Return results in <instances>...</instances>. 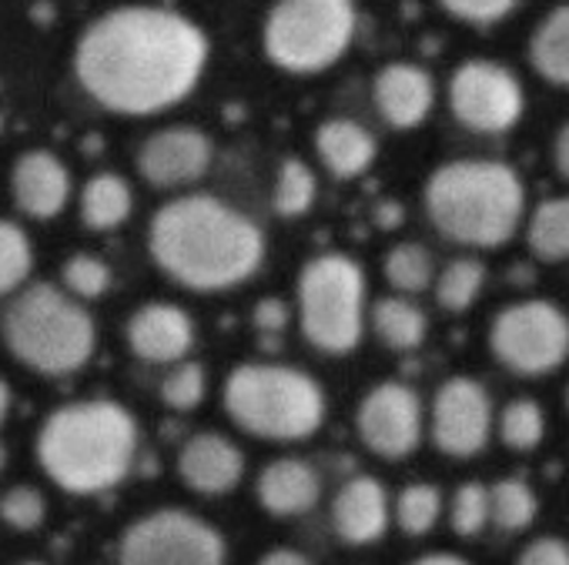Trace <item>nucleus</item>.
I'll list each match as a JSON object with an SVG mask.
<instances>
[{"mask_svg": "<svg viewBox=\"0 0 569 565\" xmlns=\"http://www.w3.org/2000/svg\"><path fill=\"white\" fill-rule=\"evenodd\" d=\"M208 68V34L184 14L124 4L94 18L74 48V78L114 114L148 118L181 104Z\"/></svg>", "mask_w": 569, "mask_h": 565, "instance_id": "nucleus-1", "label": "nucleus"}, {"mask_svg": "<svg viewBox=\"0 0 569 565\" xmlns=\"http://www.w3.org/2000/svg\"><path fill=\"white\" fill-rule=\"evenodd\" d=\"M148 254L181 289L228 292L261 268L264 234L214 194H181L154 211Z\"/></svg>", "mask_w": 569, "mask_h": 565, "instance_id": "nucleus-2", "label": "nucleus"}, {"mask_svg": "<svg viewBox=\"0 0 569 565\" xmlns=\"http://www.w3.org/2000/svg\"><path fill=\"white\" fill-rule=\"evenodd\" d=\"M138 442V422L121 402L81 398L44 418L34 438V458L61 492L88 498L128 478Z\"/></svg>", "mask_w": 569, "mask_h": 565, "instance_id": "nucleus-3", "label": "nucleus"}, {"mask_svg": "<svg viewBox=\"0 0 569 565\" xmlns=\"http://www.w3.org/2000/svg\"><path fill=\"white\" fill-rule=\"evenodd\" d=\"M422 201L442 238L469 248H499L522 221L526 184L502 161L466 158L436 168Z\"/></svg>", "mask_w": 569, "mask_h": 565, "instance_id": "nucleus-4", "label": "nucleus"}, {"mask_svg": "<svg viewBox=\"0 0 569 565\" xmlns=\"http://www.w3.org/2000/svg\"><path fill=\"white\" fill-rule=\"evenodd\" d=\"M8 352L38 375H74L98 349V325L71 292L58 285L24 289L4 312Z\"/></svg>", "mask_w": 569, "mask_h": 565, "instance_id": "nucleus-5", "label": "nucleus"}, {"mask_svg": "<svg viewBox=\"0 0 569 565\" xmlns=\"http://www.w3.org/2000/svg\"><path fill=\"white\" fill-rule=\"evenodd\" d=\"M221 402L241 432L268 442H306L326 422L322 385L292 365L251 362L231 369Z\"/></svg>", "mask_w": 569, "mask_h": 565, "instance_id": "nucleus-6", "label": "nucleus"}, {"mask_svg": "<svg viewBox=\"0 0 569 565\" xmlns=\"http://www.w3.org/2000/svg\"><path fill=\"white\" fill-rule=\"evenodd\" d=\"M356 28V0H274L261 24V48L281 71L322 74L352 48Z\"/></svg>", "mask_w": 569, "mask_h": 565, "instance_id": "nucleus-7", "label": "nucleus"}, {"mask_svg": "<svg viewBox=\"0 0 569 565\" xmlns=\"http://www.w3.org/2000/svg\"><path fill=\"white\" fill-rule=\"evenodd\" d=\"M302 335L326 355H346L366 332V271L349 254H319L299 274Z\"/></svg>", "mask_w": 569, "mask_h": 565, "instance_id": "nucleus-8", "label": "nucleus"}, {"mask_svg": "<svg viewBox=\"0 0 569 565\" xmlns=\"http://www.w3.org/2000/svg\"><path fill=\"white\" fill-rule=\"evenodd\" d=\"M489 349L516 375H549L569 359V315L546 299L516 302L496 315Z\"/></svg>", "mask_w": 569, "mask_h": 565, "instance_id": "nucleus-9", "label": "nucleus"}, {"mask_svg": "<svg viewBox=\"0 0 569 565\" xmlns=\"http://www.w3.org/2000/svg\"><path fill=\"white\" fill-rule=\"evenodd\" d=\"M224 555L221 532L184 508L148 512L118 542V565H224Z\"/></svg>", "mask_w": 569, "mask_h": 565, "instance_id": "nucleus-10", "label": "nucleus"}, {"mask_svg": "<svg viewBox=\"0 0 569 565\" xmlns=\"http://www.w3.org/2000/svg\"><path fill=\"white\" fill-rule=\"evenodd\" d=\"M449 111L476 134H506L522 121V81L499 61L472 58L449 78Z\"/></svg>", "mask_w": 569, "mask_h": 565, "instance_id": "nucleus-11", "label": "nucleus"}, {"mask_svg": "<svg viewBox=\"0 0 569 565\" xmlns=\"http://www.w3.org/2000/svg\"><path fill=\"white\" fill-rule=\"evenodd\" d=\"M356 428L366 448L376 452L379 458L389 462L406 458L422 442V428H426L422 398L402 382H382L359 402Z\"/></svg>", "mask_w": 569, "mask_h": 565, "instance_id": "nucleus-12", "label": "nucleus"}, {"mask_svg": "<svg viewBox=\"0 0 569 565\" xmlns=\"http://www.w3.org/2000/svg\"><path fill=\"white\" fill-rule=\"evenodd\" d=\"M492 435V398L466 375L442 382L432 402V442L449 458H472Z\"/></svg>", "mask_w": 569, "mask_h": 565, "instance_id": "nucleus-13", "label": "nucleus"}, {"mask_svg": "<svg viewBox=\"0 0 569 565\" xmlns=\"http://www.w3.org/2000/svg\"><path fill=\"white\" fill-rule=\"evenodd\" d=\"M214 161V144L204 131L174 124L144 138L138 148V174L151 188H184L208 174Z\"/></svg>", "mask_w": 569, "mask_h": 565, "instance_id": "nucleus-14", "label": "nucleus"}, {"mask_svg": "<svg viewBox=\"0 0 569 565\" xmlns=\"http://www.w3.org/2000/svg\"><path fill=\"white\" fill-rule=\"evenodd\" d=\"M11 198L21 214L34 221L58 218L71 201V171L68 164L44 148L24 151L11 168Z\"/></svg>", "mask_w": 569, "mask_h": 565, "instance_id": "nucleus-15", "label": "nucleus"}, {"mask_svg": "<svg viewBox=\"0 0 569 565\" xmlns=\"http://www.w3.org/2000/svg\"><path fill=\"white\" fill-rule=\"evenodd\" d=\"M128 349L151 365H174L184 362V355L194 349V319L168 302H148L141 305L128 325Z\"/></svg>", "mask_w": 569, "mask_h": 565, "instance_id": "nucleus-16", "label": "nucleus"}, {"mask_svg": "<svg viewBox=\"0 0 569 565\" xmlns=\"http://www.w3.org/2000/svg\"><path fill=\"white\" fill-rule=\"evenodd\" d=\"M372 101H376V108L389 128L412 131L429 118V111L436 104V81L426 68L409 64V61H396L376 74Z\"/></svg>", "mask_w": 569, "mask_h": 565, "instance_id": "nucleus-17", "label": "nucleus"}, {"mask_svg": "<svg viewBox=\"0 0 569 565\" xmlns=\"http://www.w3.org/2000/svg\"><path fill=\"white\" fill-rule=\"evenodd\" d=\"M178 475L198 495H228L244 475V455L231 438L198 432L178 452Z\"/></svg>", "mask_w": 569, "mask_h": 565, "instance_id": "nucleus-18", "label": "nucleus"}, {"mask_svg": "<svg viewBox=\"0 0 569 565\" xmlns=\"http://www.w3.org/2000/svg\"><path fill=\"white\" fill-rule=\"evenodd\" d=\"M392 505L386 485L372 475L349 478L332 502V525L346 545H372L386 535Z\"/></svg>", "mask_w": 569, "mask_h": 565, "instance_id": "nucleus-19", "label": "nucleus"}, {"mask_svg": "<svg viewBox=\"0 0 569 565\" xmlns=\"http://www.w3.org/2000/svg\"><path fill=\"white\" fill-rule=\"evenodd\" d=\"M258 502L274 518H292L306 515L322 498V478L319 472L302 458H278L261 468L258 475Z\"/></svg>", "mask_w": 569, "mask_h": 565, "instance_id": "nucleus-20", "label": "nucleus"}, {"mask_svg": "<svg viewBox=\"0 0 569 565\" xmlns=\"http://www.w3.org/2000/svg\"><path fill=\"white\" fill-rule=\"evenodd\" d=\"M316 154L332 178L352 181L372 168V161L379 154V141L372 138V131L366 124L349 121V118H332V121L319 124V131H316Z\"/></svg>", "mask_w": 569, "mask_h": 565, "instance_id": "nucleus-21", "label": "nucleus"}, {"mask_svg": "<svg viewBox=\"0 0 569 565\" xmlns=\"http://www.w3.org/2000/svg\"><path fill=\"white\" fill-rule=\"evenodd\" d=\"M529 64L542 81L569 88V4L552 8L536 24L529 38Z\"/></svg>", "mask_w": 569, "mask_h": 565, "instance_id": "nucleus-22", "label": "nucleus"}, {"mask_svg": "<svg viewBox=\"0 0 569 565\" xmlns=\"http://www.w3.org/2000/svg\"><path fill=\"white\" fill-rule=\"evenodd\" d=\"M134 211V191L121 174L101 171L81 188V221L88 231H114Z\"/></svg>", "mask_w": 569, "mask_h": 565, "instance_id": "nucleus-23", "label": "nucleus"}, {"mask_svg": "<svg viewBox=\"0 0 569 565\" xmlns=\"http://www.w3.org/2000/svg\"><path fill=\"white\" fill-rule=\"evenodd\" d=\"M372 329L392 352H416L426 342V312L409 302V295H386L372 309Z\"/></svg>", "mask_w": 569, "mask_h": 565, "instance_id": "nucleus-24", "label": "nucleus"}, {"mask_svg": "<svg viewBox=\"0 0 569 565\" xmlns=\"http://www.w3.org/2000/svg\"><path fill=\"white\" fill-rule=\"evenodd\" d=\"M526 241L539 261H569V198L542 201L529 214Z\"/></svg>", "mask_w": 569, "mask_h": 565, "instance_id": "nucleus-25", "label": "nucleus"}, {"mask_svg": "<svg viewBox=\"0 0 569 565\" xmlns=\"http://www.w3.org/2000/svg\"><path fill=\"white\" fill-rule=\"evenodd\" d=\"M486 289V268L476 258H456L436 274V302L439 309L459 315L476 305Z\"/></svg>", "mask_w": 569, "mask_h": 565, "instance_id": "nucleus-26", "label": "nucleus"}, {"mask_svg": "<svg viewBox=\"0 0 569 565\" xmlns=\"http://www.w3.org/2000/svg\"><path fill=\"white\" fill-rule=\"evenodd\" d=\"M386 281L399 292V295H419L432 285L436 278V261L432 254L426 251V244L419 241H402V244H392L389 254H386Z\"/></svg>", "mask_w": 569, "mask_h": 565, "instance_id": "nucleus-27", "label": "nucleus"}, {"mask_svg": "<svg viewBox=\"0 0 569 565\" xmlns=\"http://www.w3.org/2000/svg\"><path fill=\"white\" fill-rule=\"evenodd\" d=\"M319 198V178L316 171L299 161V158H289L281 161L278 174H274V191H271V201H274V211L281 218H302Z\"/></svg>", "mask_w": 569, "mask_h": 565, "instance_id": "nucleus-28", "label": "nucleus"}, {"mask_svg": "<svg viewBox=\"0 0 569 565\" xmlns=\"http://www.w3.org/2000/svg\"><path fill=\"white\" fill-rule=\"evenodd\" d=\"M489 505H492V522L502 532H522L532 525L539 498L522 478H499L489 488Z\"/></svg>", "mask_w": 569, "mask_h": 565, "instance_id": "nucleus-29", "label": "nucleus"}, {"mask_svg": "<svg viewBox=\"0 0 569 565\" xmlns=\"http://www.w3.org/2000/svg\"><path fill=\"white\" fill-rule=\"evenodd\" d=\"M34 268V248L18 221L0 218V295L18 292Z\"/></svg>", "mask_w": 569, "mask_h": 565, "instance_id": "nucleus-30", "label": "nucleus"}, {"mask_svg": "<svg viewBox=\"0 0 569 565\" xmlns=\"http://www.w3.org/2000/svg\"><path fill=\"white\" fill-rule=\"evenodd\" d=\"M546 435V415L536 398H512L499 412V438L512 452H532Z\"/></svg>", "mask_w": 569, "mask_h": 565, "instance_id": "nucleus-31", "label": "nucleus"}, {"mask_svg": "<svg viewBox=\"0 0 569 565\" xmlns=\"http://www.w3.org/2000/svg\"><path fill=\"white\" fill-rule=\"evenodd\" d=\"M396 522L406 535H426L436 528L442 515V492L429 482L406 485L396 498Z\"/></svg>", "mask_w": 569, "mask_h": 565, "instance_id": "nucleus-32", "label": "nucleus"}, {"mask_svg": "<svg viewBox=\"0 0 569 565\" xmlns=\"http://www.w3.org/2000/svg\"><path fill=\"white\" fill-rule=\"evenodd\" d=\"M61 285L64 292H71L74 299L81 302H94L101 299L108 289H111V268L108 261H101L98 254H71L64 264H61Z\"/></svg>", "mask_w": 569, "mask_h": 565, "instance_id": "nucleus-33", "label": "nucleus"}, {"mask_svg": "<svg viewBox=\"0 0 569 565\" xmlns=\"http://www.w3.org/2000/svg\"><path fill=\"white\" fill-rule=\"evenodd\" d=\"M208 372L198 362H174L161 382V402L174 412H191L204 402Z\"/></svg>", "mask_w": 569, "mask_h": 565, "instance_id": "nucleus-34", "label": "nucleus"}, {"mask_svg": "<svg viewBox=\"0 0 569 565\" xmlns=\"http://www.w3.org/2000/svg\"><path fill=\"white\" fill-rule=\"evenodd\" d=\"M449 522L452 532L462 538H472L486 528V522H492V505H489V488L482 482H466L456 488L452 505H449Z\"/></svg>", "mask_w": 569, "mask_h": 565, "instance_id": "nucleus-35", "label": "nucleus"}, {"mask_svg": "<svg viewBox=\"0 0 569 565\" xmlns=\"http://www.w3.org/2000/svg\"><path fill=\"white\" fill-rule=\"evenodd\" d=\"M48 518V498L34 485H14L0 495V522L14 532H34Z\"/></svg>", "mask_w": 569, "mask_h": 565, "instance_id": "nucleus-36", "label": "nucleus"}, {"mask_svg": "<svg viewBox=\"0 0 569 565\" xmlns=\"http://www.w3.org/2000/svg\"><path fill=\"white\" fill-rule=\"evenodd\" d=\"M519 0H439V8L446 14H452L462 24H476V28H489L499 24L502 18H509L516 11Z\"/></svg>", "mask_w": 569, "mask_h": 565, "instance_id": "nucleus-37", "label": "nucleus"}, {"mask_svg": "<svg viewBox=\"0 0 569 565\" xmlns=\"http://www.w3.org/2000/svg\"><path fill=\"white\" fill-rule=\"evenodd\" d=\"M516 565H569V545L562 538H552V535L532 538L519 552V562Z\"/></svg>", "mask_w": 569, "mask_h": 565, "instance_id": "nucleus-38", "label": "nucleus"}, {"mask_svg": "<svg viewBox=\"0 0 569 565\" xmlns=\"http://www.w3.org/2000/svg\"><path fill=\"white\" fill-rule=\"evenodd\" d=\"M289 319H292V312L281 299H261L254 305V329H261V332H284L289 329Z\"/></svg>", "mask_w": 569, "mask_h": 565, "instance_id": "nucleus-39", "label": "nucleus"}, {"mask_svg": "<svg viewBox=\"0 0 569 565\" xmlns=\"http://www.w3.org/2000/svg\"><path fill=\"white\" fill-rule=\"evenodd\" d=\"M552 161H556V171L562 178H569V121L556 131V141H552Z\"/></svg>", "mask_w": 569, "mask_h": 565, "instance_id": "nucleus-40", "label": "nucleus"}, {"mask_svg": "<svg viewBox=\"0 0 569 565\" xmlns=\"http://www.w3.org/2000/svg\"><path fill=\"white\" fill-rule=\"evenodd\" d=\"M258 565H312L302 552H292V548H274L268 555L258 558Z\"/></svg>", "mask_w": 569, "mask_h": 565, "instance_id": "nucleus-41", "label": "nucleus"}, {"mask_svg": "<svg viewBox=\"0 0 569 565\" xmlns=\"http://www.w3.org/2000/svg\"><path fill=\"white\" fill-rule=\"evenodd\" d=\"M412 565H469V562H466V558H459V555H452V552H432V555L416 558Z\"/></svg>", "mask_w": 569, "mask_h": 565, "instance_id": "nucleus-42", "label": "nucleus"}, {"mask_svg": "<svg viewBox=\"0 0 569 565\" xmlns=\"http://www.w3.org/2000/svg\"><path fill=\"white\" fill-rule=\"evenodd\" d=\"M8 415H11V385L0 379V425L8 422Z\"/></svg>", "mask_w": 569, "mask_h": 565, "instance_id": "nucleus-43", "label": "nucleus"}, {"mask_svg": "<svg viewBox=\"0 0 569 565\" xmlns=\"http://www.w3.org/2000/svg\"><path fill=\"white\" fill-rule=\"evenodd\" d=\"M4 465H8V448L0 445V472H4Z\"/></svg>", "mask_w": 569, "mask_h": 565, "instance_id": "nucleus-44", "label": "nucleus"}, {"mask_svg": "<svg viewBox=\"0 0 569 565\" xmlns=\"http://www.w3.org/2000/svg\"><path fill=\"white\" fill-rule=\"evenodd\" d=\"M21 565H44V562H38V558H28V562H21Z\"/></svg>", "mask_w": 569, "mask_h": 565, "instance_id": "nucleus-45", "label": "nucleus"}, {"mask_svg": "<svg viewBox=\"0 0 569 565\" xmlns=\"http://www.w3.org/2000/svg\"><path fill=\"white\" fill-rule=\"evenodd\" d=\"M566 408H569V389H566Z\"/></svg>", "mask_w": 569, "mask_h": 565, "instance_id": "nucleus-46", "label": "nucleus"}]
</instances>
